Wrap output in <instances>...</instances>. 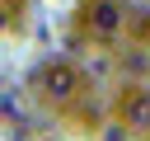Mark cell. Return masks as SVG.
I'll list each match as a JSON object with an SVG mask.
<instances>
[{
  "label": "cell",
  "instance_id": "cell-2",
  "mask_svg": "<svg viewBox=\"0 0 150 141\" xmlns=\"http://www.w3.org/2000/svg\"><path fill=\"white\" fill-rule=\"evenodd\" d=\"M89 28H94L98 38H112V33H122V9H117L112 0H98V5L89 9Z\"/></svg>",
  "mask_w": 150,
  "mask_h": 141
},
{
  "label": "cell",
  "instance_id": "cell-3",
  "mask_svg": "<svg viewBox=\"0 0 150 141\" xmlns=\"http://www.w3.org/2000/svg\"><path fill=\"white\" fill-rule=\"evenodd\" d=\"M122 118H127V127L150 132V89H131L127 103H122Z\"/></svg>",
  "mask_w": 150,
  "mask_h": 141
},
{
  "label": "cell",
  "instance_id": "cell-1",
  "mask_svg": "<svg viewBox=\"0 0 150 141\" xmlns=\"http://www.w3.org/2000/svg\"><path fill=\"white\" fill-rule=\"evenodd\" d=\"M42 85H47L56 99H66V94L80 85V75H75V66H70V61H52V66H42Z\"/></svg>",
  "mask_w": 150,
  "mask_h": 141
}]
</instances>
